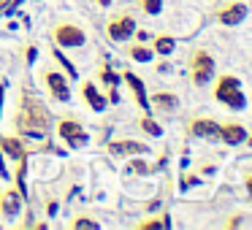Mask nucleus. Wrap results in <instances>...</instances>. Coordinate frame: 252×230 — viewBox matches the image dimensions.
Returning <instances> with one entry per match:
<instances>
[{
	"label": "nucleus",
	"mask_w": 252,
	"mask_h": 230,
	"mask_svg": "<svg viewBox=\"0 0 252 230\" xmlns=\"http://www.w3.org/2000/svg\"><path fill=\"white\" fill-rule=\"evenodd\" d=\"M82 95H84V100H87V106L93 111H103L106 109V98L98 92V87H95L93 82H84L82 84Z\"/></svg>",
	"instance_id": "nucleus-14"
},
{
	"label": "nucleus",
	"mask_w": 252,
	"mask_h": 230,
	"mask_svg": "<svg viewBox=\"0 0 252 230\" xmlns=\"http://www.w3.org/2000/svg\"><path fill=\"white\" fill-rule=\"evenodd\" d=\"M133 33H136V19L127 17V14H117V17H111L109 25H106V35H109L111 41H127Z\"/></svg>",
	"instance_id": "nucleus-6"
},
{
	"label": "nucleus",
	"mask_w": 252,
	"mask_h": 230,
	"mask_svg": "<svg viewBox=\"0 0 252 230\" xmlns=\"http://www.w3.org/2000/svg\"><path fill=\"white\" fill-rule=\"evenodd\" d=\"M174 46H176V41L171 38V35H158V38H155V52H158V55H171Z\"/></svg>",
	"instance_id": "nucleus-17"
},
{
	"label": "nucleus",
	"mask_w": 252,
	"mask_h": 230,
	"mask_svg": "<svg viewBox=\"0 0 252 230\" xmlns=\"http://www.w3.org/2000/svg\"><path fill=\"white\" fill-rule=\"evenodd\" d=\"M19 206H22V192H17V190L0 192V211H3V217H17Z\"/></svg>",
	"instance_id": "nucleus-9"
},
{
	"label": "nucleus",
	"mask_w": 252,
	"mask_h": 230,
	"mask_svg": "<svg viewBox=\"0 0 252 230\" xmlns=\"http://www.w3.org/2000/svg\"><path fill=\"white\" fill-rule=\"evenodd\" d=\"M141 8L147 14H160V8H163V0H141Z\"/></svg>",
	"instance_id": "nucleus-20"
},
{
	"label": "nucleus",
	"mask_w": 252,
	"mask_h": 230,
	"mask_svg": "<svg viewBox=\"0 0 252 230\" xmlns=\"http://www.w3.org/2000/svg\"><path fill=\"white\" fill-rule=\"evenodd\" d=\"M152 103L163 111H174L176 106H179V98L171 95V92H158V95H152Z\"/></svg>",
	"instance_id": "nucleus-16"
},
{
	"label": "nucleus",
	"mask_w": 252,
	"mask_h": 230,
	"mask_svg": "<svg viewBox=\"0 0 252 230\" xmlns=\"http://www.w3.org/2000/svg\"><path fill=\"white\" fill-rule=\"evenodd\" d=\"M220 141H225L228 146H236V144L247 141V130L236 122H225V125H220Z\"/></svg>",
	"instance_id": "nucleus-11"
},
{
	"label": "nucleus",
	"mask_w": 252,
	"mask_h": 230,
	"mask_svg": "<svg viewBox=\"0 0 252 230\" xmlns=\"http://www.w3.org/2000/svg\"><path fill=\"white\" fill-rule=\"evenodd\" d=\"M49 109H44L41 100H35L33 95L22 92V100H19V109H17V133L19 136H46L49 130Z\"/></svg>",
	"instance_id": "nucleus-1"
},
{
	"label": "nucleus",
	"mask_w": 252,
	"mask_h": 230,
	"mask_svg": "<svg viewBox=\"0 0 252 230\" xmlns=\"http://www.w3.org/2000/svg\"><path fill=\"white\" fill-rule=\"evenodd\" d=\"M190 76H192V84H195V87H203V84L212 82V76H214V57L209 55L206 49H195V52H192Z\"/></svg>",
	"instance_id": "nucleus-3"
},
{
	"label": "nucleus",
	"mask_w": 252,
	"mask_h": 230,
	"mask_svg": "<svg viewBox=\"0 0 252 230\" xmlns=\"http://www.w3.org/2000/svg\"><path fill=\"white\" fill-rule=\"evenodd\" d=\"M111 0H98V6H109Z\"/></svg>",
	"instance_id": "nucleus-27"
},
{
	"label": "nucleus",
	"mask_w": 252,
	"mask_h": 230,
	"mask_svg": "<svg viewBox=\"0 0 252 230\" xmlns=\"http://www.w3.org/2000/svg\"><path fill=\"white\" fill-rule=\"evenodd\" d=\"M214 98L220 100L222 106H228L230 111H244V92H241V84L236 76H230V73H225V76L217 79V87H214Z\"/></svg>",
	"instance_id": "nucleus-2"
},
{
	"label": "nucleus",
	"mask_w": 252,
	"mask_h": 230,
	"mask_svg": "<svg viewBox=\"0 0 252 230\" xmlns=\"http://www.w3.org/2000/svg\"><path fill=\"white\" fill-rule=\"evenodd\" d=\"M52 35H55V44L57 46H65V49H76V46L84 44V30L76 28V25H71V22L57 25Z\"/></svg>",
	"instance_id": "nucleus-7"
},
{
	"label": "nucleus",
	"mask_w": 252,
	"mask_h": 230,
	"mask_svg": "<svg viewBox=\"0 0 252 230\" xmlns=\"http://www.w3.org/2000/svg\"><path fill=\"white\" fill-rule=\"evenodd\" d=\"M3 92H6V84H0V111H3Z\"/></svg>",
	"instance_id": "nucleus-26"
},
{
	"label": "nucleus",
	"mask_w": 252,
	"mask_h": 230,
	"mask_svg": "<svg viewBox=\"0 0 252 230\" xmlns=\"http://www.w3.org/2000/svg\"><path fill=\"white\" fill-rule=\"evenodd\" d=\"M127 171H130V173H144V171H147V165H144V163H133Z\"/></svg>",
	"instance_id": "nucleus-23"
},
{
	"label": "nucleus",
	"mask_w": 252,
	"mask_h": 230,
	"mask_svg": "<svg viewBox=\"0 0 252 230\" xmlns=\"http://www.w3.org/2000/svg\"><path fill=\"white\" fill-rule=\"evenodd\" d=\"M127 55H130L133 60H138V62H149V60H152V49H147V46H130Z\"/></svg>",
	"instance_id": "nucleus-19"
},
{
	"label": "nucleus",
	"mask_w": 252,
	"mask_h": 230,
	"mask_svg": "<svg viewBox=\"0 0 252 230\" xmlns=\"http://www.w3.org/2000/svg\"><path fill=\"white\" fill-rule=\"evenodd\" d=\"M109 152L111 154H147L149 146L141 144V141H111Z\"/></svg>",
	"instance_id": "nucleus-13"
},
{
	"label": "nucleus",
	"mask_w": 252,
	"mask_h": 230,
	"mask_svg": "<svg viewBox=\"0 0 252 230\" xmlns=\"http://www.w3.org/2000/svg\"><path fill=\"white\" fill-rule=\"evenodd\" d=\"M57 60H60V62H63V68H65V73H71V79H73V76H76V68H73V65H71V62H68V60H63V57H60V55H57Z\"/></svg>",
	"instance_id": "nucleus-22"
},
{
	"label": "nucleus",
	"mask_w": 252,
	"mask_h": 230,
	"mask_svg": "<svg viewBox=\"0 0 252 230\" xmlns=\"http://www.w3.org/2000/svg\"><path fill=\"white\" fill-rule=\"evenodd\" d=\"M44 84H46V92H49L52 100H57V103H65L68 98H71V87H68V79L63 76V73L57 71H44Z\"/></svg>",
	"instance_id": "nucleus-4"
},
{
	"label": "nucleus",
	"mask_w": 252,
	"mask_h": 230,
	"mask_svg": "<svg viewBox=\"0 0 252 230\" xmlns=\"http://www.w3.org/2000/svg\"><path fill=\"white\" fill-rule=\"evenodd\" d=\"M73 228H95V219H84V217H79V219H73Z\"/></svg>",
	"instance_id": "nucleus-21"
},
{
	"label": "nucleus",
	"mask_w": 252,
	"mask_h": 230,
	"mask_svg": "<svg viewBox=\"0 0 252 230\" xmlns=\"http://www.w3.org/2000/svg\"><path fill=\"white\" fill-rule=\"evenodd\" d=\"M160 225H163V222H158V219H152V222H141L138 228H141V230H147V228H160Z\"/></svg>",
	"instance_id": "nucleus-24"
},
{
	"label": "nucleus",
	"mask_w": 252,
	"mask_h": 230,
	"mask_svg": "<svg viewBox=\"0 0 252 230\" xmlns=\"http://www.w3.org/2000/svg\"><path fill=\"white\" fill-rule=\"evenodd\" d=\"M250 146H252V138H250Z\"/></svg>",
	"instance_id": "nucleus-28"
},
{
	"label": "nucleus",
	"mask_w": 252,
	"mask_h": 230,
	"mask_svg": "<svg viewBox=\"0 0 252 230\" xmlns=\"http://www.w3.org/2000/svg\"><path fill=\"white\" fill-rule=\"evenodd\" d=\"M190 133L198 138H209V141H220V125L214 119H192Z\"/></svg>",
	"instance_id": "nucleus-8"
},
{
	"label": "nucleus",
	"mask_w": 252,
	"mask_h": 230,
	"mask_svg": "<svg viewBox=\"0 0 252 230\" xmlns=\"http://www.w3.org/2000/svg\"><path fill=\"white\" fill-rule=\"evenodd\" d=\"M57 133H60V138L68 144L71 149H79L87 144V130H84L82 125H79L76 119H60V125H57Z\"/></svg>",
	"instance_id": "nucleus-5"
},
{
	"label": "nucleus",
	"mask_w": 252,
	"mask_h": 230,
	"mask_svg": "<svg viewBox=\"0 0 252 230\" xmlns=\"http://www.w3.org/2000/svg\"><path fill=\"white\" fill-rule=\"evenodd\" d=\"M138 125H141V130H144V133H149V136H160V133H163V127H160V125H158V122H155L149 114H144Z\"/></svg>",
	"instance_id": "nucleus-18"
},
{
	"label": "nucleus",
	"mask_w": 252,
	"mask_h": 230,
	"mask_svg": "<svg viewBox=\"0 0 252 230\" xmlns=\"http://www.w3.org/2000/svg\"><path fill=\"white\" fill-rule=\"evenodd\" d=\"M0 149L8 154V157H14V160H19V157H25V146H22V141L19 138H0Z\"/></svg>",
	"instance_id": "nucleus-15"
},
{
	"label": "nucleus",
	"mask_w": 252,
	"mask_h": 230,
	"mask_svg": "<svg viewBox=\"0 0 252 230\" xmlns=\"http://www.w3.org/2000/svg\"><path fill=\"white\" fill-rule=\"evenodd\" d=\"M247 192H250V198H252V173H247Z\"/></svg>",
	"instance_id": "nucleus-25"
},
{
	"label": "nucleus",
	"mask_w": 252,
	"mask_h": 230,
	"mask_svg": "<svg viewBox=\"0 0 252 230\" xmlns=\"http://www.w3.org/2000/svg\"><path fill=\"white\" fill-rule=\"evenodd\" d=\"M244 17H247V6H244V3H230V6L220 8V14H217V19L222 25H228V28L244 22Z\"/></svg>",
	"instance_id": "nucleus-10"
},
{
	"label": "nucleus",
	"mask_w": 252,
	"mask_h": 230,
	"mask_svg": "<svg viewBox=\"0 0 252 230\" xmlns=\"http://www.w3.org/2000/svg\"><path fill=\"white\" fill-rule=\"evenodd\" d=\"M125 82H127V87H130V92H133V98L138 100V109H144V114H149V100H147V92H144V82L136 76V73H130L127 71L125 73Z\"/></svg>",
	"instance_id": "nucleus-12"
}]
</instances>
